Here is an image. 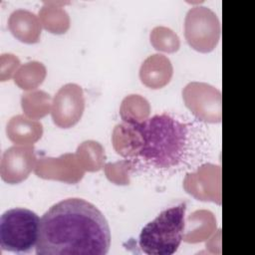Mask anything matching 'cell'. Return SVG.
<instances>
[{"label":"cell","mask_w":255,"mask_h":255,"mask_svg":"<svg viewBox=\"0 0 255 255\" xmlns=\"http://www.w3.org/2000/svg\"><path fill=\"white\" fill-rule=\"evenodd\" d=\"M111 245L109 223L93 203L67 198L42 216L36 245L38 255H105Z\"/></svg>","instance_id":"obj_1"},{"label":"cell","mask_w":255,"mask_h":255,"mask_svg":"<svg viewBox=\"0 0 255 255\" xmlns=\"http://www.w3.org/2000/svg\"><path fill=\"white\" fill-rule=\"evenodd\" d=\"M134 131L133 164L170 169L185 159L189 148V127L167 114L141 122H129Z\"/></svg>","instance_id":"obj_2"},{"label":"cell","mask_w":255,"mask_h":255,"mask_svg":"<svg viewBox=\"0 0 255 255\" xmlns=\"http://www.w3.org/2000/svg\"><path fill=\"white\" fill-rule=\"evenodd\" d=\"M186 204L179 203L162 210L139 234V247L148 255H171L176 252L185 228Z\"/></svg>","instance_id":"obj_3"},{"label":"cell","mask_w":255,"mask_h":255,"mask_svg":"<svg viewBox=\"0 0 255 255\" xmlns=\"http://www.w3.org/2000/svg\"><path fill=\"white\" fill-rule=\"evenodd\" d=\"M39 216L27 208H12L0 218V244L4 251L30 253L37 245Z\"/></svg>","instance_id":"obj_4"},{"label":"cell","mask_w":255,"mask_h":255,"mask_svg":"<svg viewBox=\"0 0 255 255\" xmlns=\"http://www.w3.org/2000/svg\"><path fill=\"white\" fill-rule=\"evenodd\" d=\"M221 35L220 21L206 6L191 7L184 19V36L188 45L200 52H211L219 42Z\"/></svg>","instance_id":"obj_5"},{"label":"cell","mask_w":255,"mask_h":255,"mask_svg":"<svg viewBox=\"0 0 255 255\" xmlns=\"http://www.w3.org/2000/svg\"><path fill=\"white\" fill-rule=\"evenodd\" d=\"M182 99L189 111L205 123H220L222 119L221 92L203 82H190L182 90Z\"/></svg>","instance_id":"obj_6"},{"label":"cell","mask_w":255,"mask_h":255,"mask_svg":"<svg viewBox=\"0 0 255 255\" xmlns=\"http://www.w3.org/2000/svg\"><path fill=\"white\" fill-rule=\"evenodd\" d=\"M85 110V97L81 86L69 83L59 89L53 98L51 115L54 124L62 128L75 126Z\"/></svg>","instance_id":"obj_7"},{"label":"cell","mask_w":255,"mask_h":255,"mask_svg":"<svg viewBox=\"0 0 255 255\" xmlns=\"http://www.w3.org/2000/svg\"><path fill=\"white\" fill-rule=\"evenodd\" d=\"M37 158L33 145H12L7 148L1 158V178L10 184L24 181L35 168Z\"/></svg>","instance_id":"obj_8"},{"label":"cell","mask_w":255,"mask_h":255,"mask_svg":"<svg viewBox=\"0 0 255 255\" xmlns=\"http://www.w3.org/2000/svg\"><path fill=\"white\" fill-rule=\"evenodd\" d=\"M34 171L45 179H56L68 183H77L85 173L75 153H65L59 157H41Z\"/></svg>","instance_id":"obj_9"},{"label":"cell","mask_w":255,"mask_h":255,"mask_svg":"<svg viewBox=\"0 0 255 255\" xmlns=\"http://www.w3.org/2000/svg\"><path fill=\"white\" fill-rule=\"evenodd\" d=\"M185 190L200 200H211L218 204L220 196V167L214 164H204L194 173H189L184 179Z\"/></svg>","instance_id":"obj_10"},{"label":"cell","mask_w":255,"mask_h":255,"mask_svg":"<svg viewBox=\"0 0 255 255\" xmlns=\"http://www.w3.org/2000/svg\"><path fill=\"white\" fill-rule=\"evenodd\" d=\"M172 74V64L170 60L162 54H153L147 57L139 68V79L141 83L154 90L167 85Z\"/></svg>","instance_id":"obj_11"},{"label":"cell","mask_w":255,"mask_h":255,"mask_svg":"<svg viewBox=\"0 0 255 255\" xmlns=\"http://www.w3.org/2000/svg\"><path fill=\"white\" fill-rule=\"evenodd\" d=\"M41 22L37 15L26 9L14 10L8 19V28L19 41L34 44L40 41Z\"/></svg>","instance_id":"obj_12"},{"label":"cell","mask_w":255,"mask_h":255,"mask_svg":"<svg viewBox=\"0 0 255 255\" xmlns=\"http://www.w3.org/2000/svg\"><path fill=\"white\" fill-rule=\"evenodd\" d=\"M8 138L15 144H32L41 138L43 126L40 122L23 115L12 117L6 126Z\"/></svg>","instance_id":"obj_13"},{"label":"cell","mask_w":255,"mask_h":255,"mask_svg":"<svg viewBox=\"0 0 255 255\" xmlns=\"http://www.w3.org/2000/svg\"><path fill=\"white\" fill-rule=\"evenodd\" d=\"M76 155L82 167L88 171L100 170L106 159L103 146L95 140L82 142L77 148Z\"/></svg>","instance_id":"obj_14"},{"label":"cell","mask_w":255,"mask_h":255,"mask_svg":"<svg viewBox=\"0 0 255 255\" xmlns=\"http://www.w3.org/2000/svg\"><path fill=\"white\" fill-rule=\"evenodd\" d=\"M39 11V19L43 27L54 34H63L70 27V18L65 9L61 7L51 6L46 3Z\"/></svg>","instance_id":"obj_15"},{"label":"cell","mask_w":255,"mask_h":255,"mask_svg":"<svg viewBox=\"0 0 255 255\" xmlns=\"http://www.w3.org/2000/svg\"><path fill=\"white\" fill-rule=\"evenodd\" d=\"M46 77L45 66L37 61L22 65L14 75L15 84L23 90H33L39 87Z\"/></svg>","instance_id":"obj_16"},{"label":"cell","mask_w":255,"mask_h":255,"mask_svg":"<svg viewBox=\"0 0 255 255\" xmlns=\"http://www.w3.org/2000/svg\"><path fill=\"white\" fill-rule=\"evenodd\" d=\"M50 101V95L44 91L26 93L21 97L23 112L32 120L41 119L50 112V106H52Z\"/></svg>","instance_id":"obj_17"},{"label":"cell","mask_w":255,"mask_h":255,"mask_svg":"<svg viewBox=\"0 0 255 255\" xmlns=\"http://www.w3.org/2000/svg\"><path fill=\"white\" fill-rule=\"evenodd\" d=\"M150 112L149 103L139 95L126 97L120 108V115L126 122H141L147 119Z\"/></svg>","instance_id":"obj_18"},{"label":"cell","mask_w":255,"mask_h":255,"mask_svg":"<svg viewBox=\"0 0 255 255\" xmlns=\"http://www.w3.org/2000/svg\"><path fill=\"white\" fill-rule=\"evenodd\" d=\"M150 43L157 51L174 53L180 47L179 37L169 28L164 26L154 27L149 34Z\"/></svg>","instance_id":"obj_19"},{"label":"cell","mask_w":255,"mask_h":255,"mask_svg":"<svg viewBox=\"0 0 255 255\" xmlns=\"http://www.w3.org/2000/svg\"><path fill=\"white\" fill-rule=\"evenodd\" d=\"M133 162L130 159H125L115 163H107L105 172L109 180L116 184L126 185L129 183V172L133 167Z\"/></svg>","instance_id":"obj_20"},{"label":"cell","mask_w":255,"mask_h":255,"mask_svg":"<svg viewBox=\"0 0 255 255\" xmlns=\"http://www.w3.org/2000/svg\"><path fill=\"white\" fill-rule=\"evenodd\" d=\"M6 59L8 65L1 62V81H6L11 78L15 70L19 67L20 61L13 54H2Z\"/></svg>","instance_id":"obj_21"}]
</instances>
